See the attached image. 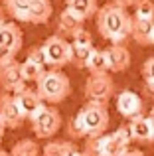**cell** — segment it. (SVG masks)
Masks as SVG:
<instances>
[{
    "instance_id": "obj_1",
    "label": "cell",
    "mask_w": 154,
    "mask_h": 156,
    "mask_svg": "<svg viewBox=\"0 0 154 156\" xmlns=\"http://www.w3.org/2000/svg\"><path fill=\"white\" fill-rule=\"evenodd\" d=\"M95 22L99 34L113 46H123V42L131 36L132 16L127 12V8L115 2H107L105 6H101L95 16Z\"/></svg>"
},
{
    "instance_id": "obj_2",
    "label": "cell",
    "mask_w": 154,
    "mask_h": 156,
    "mask_svg": "<svg viewBox=\"0 0 154 156\" xmlns=\"http://www.w3.org/2000/svg\"><path fill=\"white\" fill-rule=\"evenodd\" d=\"M107 129H109V111L105 103L87 101V105L81 107L75 119L71 121V133L75 136H85V138L103 136Z\"/></svg>"
},
{
    "instance_id": "obj_3",
    "label": "cell",
    "mask_w": 154,
    "mask_h": 156,
    "mask_svg": "<svg viewBox=\"0 0 154 156\" xmlns=\"http://www.w3.org/2000/svg\"><path fill=\"white\" fill-rule=\"evenodd\" d=\"M36 91L42 97V101L46 105L55 107L58 103L69 97L71 93V81L61 69H46V73L42 75V79L36 83Z\"/></svg>"
},
{
    "instance_id": "obj_4",
    "label": "cell",
    "mask_w": 154,
    "mask_h": 156,
    "mask_svg": "<svg viewBox=\"0 0 154 156\" xmlns=\"http://www.w3.org/2000/svg\"><path fill=\"white\" fill-rule=\"evenodd\" d=\"M32 122V130H34L36 138L40 140H50L51 136L58 134V130L61 129V115L55 107L51 105H44L34 117L30 119Z\"/></svg>"
},
{
    "instance_id": "obj_5",
    "label": "cell",
    "mask_w": 154,
    "mask_h": 156,
    "mask_svg": "<svg viewBox=\"0 0 154 156\" xmlns=\"http://www.w3.org/2000/svg\"><path fill=\"white\" fill-rule=\"evenodd\" d=\"M44 53H46L47 65H51V69H61L65 65L71 63L73 59V48L65 38H61L59 34H54L42 44Z\"/></svg>"
},
{
    "instance_id": "obj_6",
    "label": "cell",
    "mask_w": 154,
    "mask_h": 156,
    "mask_svg": "<svg viewBox=\"0 0 154 156\" xmlns=\"http://www.w3.org/2000/svg\"><path fill=\"white\" fill-rule=\"evenodd\" d=\"M113 93H115V81L111 79L109 73H101V75H89L85 81V97L91 103H105L111 101Z\"/></svg>"
},
{
    "instance_id": "obj_7",
    "label": "cell",
    "mask_w": 154,
    "mask_h": 156,
    "mask_svg": "<svg viewBox=\"0 0 154 156\" xmlns=\"http://www.w3.org/2000/svg\"><path fill=\"white\" fill-rule=\"evenodd\" d=\"M0 87H2V93H10V95H16L28 87L22 77L20 61H12V63L0 67Z\"/></svg>"
},
{
    "instance_id": "obj_8",
    "label": "cell",
    "mask_w": 154,
    "mask_h": 156,
    "mask_svg": "<svg viewBox=\"0 0 154 156\" xmlns=\"http://www.w3.org/2000/svg\"><path fill=\"white\" fill-rule=\"evenodd\" d=\"M0 119L4 121L6 129H20L22 122L26 121L24 113L20 111L18 103H16L14 95H10V93L0 95Z\"/></svg>"
},
{
    "instance_id": "obj_9",
    "label": "cell",
    "mask_w": 154,
    "mask_h": 156,
    "mask_svg": "<svg viewBox=\"0 0 154 156\" xmlns=\"http://www.w3.org/2000/svg\"><path fill=\"white\" fill-rule=\"evenodd\" d=\"M132 138L128 125H121L113 134H107V142H105V156H124L128 152Z\"/></svg>"
},
{
    "instance_id": "obj_10",
    "label": "cell",
    "mask_w": 154,
    "mask_h": 156,
    "mask_svg": "<svg viewBox=\"0 0 154 156\" xmlns=\"http://www.w3.org/2000/svg\"><path fill=\"white\" fill-rule=\"evenodd\" d=\"M117 111H119L127 121H132V119L142 115L144 101H142V97L135 91H123L117 97Z\"/></svg>"
},
{
    "instance_id": "obj_11",
    "label": "cell",
    "mask_w": 154,
    "mask_h": 156,
    "mask_svg": "<svg viewBox=\"0 0 154 156\" xmlns=\"http://www.w3.org/2000/svg\"><path fill=\"white\" fill-rule=\"evenodd\" d=\"M83 24H85V20L81 18V16H77L69 8H63L61 14H59V20H58V34L61 36V38H67V36H69V38L73 40L75 34H79L81 30H85Z\"/></svg>"
},
{
    "instance_id": "obj_12",
    "label": "cell",
    "mask_w": 154,
    "mask_h": 156,
    "mask_svg": "<svg viewBox=\"0 0 154 156\" xmlns=\"http://www.w3.org/2000/svg\"><path fill=\"white\" fill-rule=\"evenodd\" d=\"M14 99H16V103H18L20 111L24 113V117H26V119H32L44 105H46L42 101V97L38 95V91H36V89H30V87H26L24 91L16 93Z\"/></svg>"
},
{
    "instance_id": "obj_13",
    "label": "cell",
    "mask_w": 154,
    "mask_h": 156,
    "mask_svg": "<svg viewBox=\"0 0 154 156\" xmlns=\"http://www.w3.org/2000/svg\"><path fill=\"white\" fill-rule=\"evenodd\" d=\"M0 46L18 53L24 46V34L16 22H4L0 26Z\"/></svg>"
},
{
    "instance_id": "obj_14",
    "label": "cell",
    "mask_w": 154,
    "mask_h": 156,
    "mask_svg": "<svg viewBox=\"0 0 154 156\" xmlns=\"http://www.w3.org/2000/svg\"><path fill=\"white\" fill-rule=\"evenodd\" d=\"M109 61V73H123L131 65V51L124 46H111L109 50H105Z\"/></svg>"
},
{
    "instance_id": "obj_15",
    "label": "cell",
    "mask_w": 154,
    "mask_h": 156,
    "mask_svg": "<svg viewBox=\"0 0 154 156\" xmlns=\"http://www.w3.org/2000/svg\"><path fill=\"white\" fill-rule=\"evenodd\" d=\"M128 130H131V138L136 142H154V134H152V126L146 115L128 121Z\"/></svg>"
},
{
    "instance_id": "obj_16",
    "label": "cell",
    "mask_w": 154,
    "mask_h": 156,
    "mask_svg": "<svg viewBox=\"0 0 154 156\" xmlns=\"http://www.w3.org/2000/svg\"><path fill=\"white\" fill-rule=\"evenodd\" d=\"M79 146L71 140H47L42 148L44 156H79Z\"/></svg>"
},
{
    "instance_id": "obj_17",
    "label": "cell",
    "mask_w": 154,
    "mask_h": 156,
    "mask_svg": "<svg viewBox=\"0 0 154 156\" xmlns=\"http://www.w3.org/2000/svg\"><path fill=\"white\" fill-rule=\"evenodd\" d=\"M54 14V6H51V0H34L30 8V16H28V22L36 24V26H42L47 24Z\"/></svg>"
},
{
    "instance_id": "obj_18",
    "label": "cell",
    "mask_w": 154,
    "mask_h": 156,
    "mask_svg": "<svg viewBox=\"0 0 154 156\" xmlns=\"http://www.w3.org/2000/svg\"><path fill=\"white\" fill-rule=\"evenodd\" d=\"M154 30V22L150 20H140L132 16V28H131V38L138 46H150V36Z\"/></svg>"
},
{
    "instance_id": "obj_19",
    "label": "cell",
    "mask_w": 154,
    "mask_h": 156,
    "mask_svg": "<svg viewBox=\"0 0 154 156\" xmlns=\"http://www.w3.org/2000/svg\"><path fill=\"white\" fill-rule=\"evenodd\" d=\"M32 2L34 0H2V6L6 10V14L10 18H14L16 22H28Z\"/></svg>"
},
{
    "instance_id": "obj_20",
    "label": "cell",
    "mask_w": 154,
    "mask_h": 156,
    "mask_svg": "<svg viewBox=\"0 0 154 156\" xmlns=\"http://www.w3.org/2000/svg\"><path fill=\"white\" fill-rule=\"evenodd\" d=\"M65 8H69L71 12H75V14L81 16L83 20L93 18V16H97V12H99L97 0H65Z\"/></svg>"
},
{
    "instance_id": "obj_21",
    "label": "cell",
    "mask_w": 154,
    "mask_h": 156,
    "mask_svg": "<svg viewBox=\"0 0 154 156\" xmlns=\"http://www.w3.org/2000/svg\"><path fill=\"white\" fill-rule=\"evenodd\" d=\"M87 69L91 75H101V73H109V61L105 50H95L87 63Z\"/></svg>"
},
{
    "instance_id": "obj_22",
    "label": "cell",
    "mask_w": 154,
    "mask_h": 156,
    "mask_svg": "<svg viewBox=\"0 0 154 156\" xmlns=\"http://www.w3.org/2000/svg\"><path fill=\"white\" fill-rule=\"evenodd\" d=\"M10 156H40V144L32 138H22L10 148Z\"/></svg>"
},
{
    "instance_id": "obj_23",
    "label": "cell",
    "mask_w": 154,
    "mask_h": 156,
    "mask_svg": "<svg viewBox=\"0 0 154 156\" xmlns=\"http://www.w3.org/2000/svg\"><path fill=\"white\" fill-rule=\"evenodd\" d=\"M20 69H22V77H24V81H26V83H28V81L38 83V81L42 79V75L46 73V67H44V65L32 63V61H26V59L20 63Z\"/></svg>"
},
{
    "instance_id": "obj_24",
    "label": "cell",
    "mask_w": 154,
    "mask_h": 156,
    "mask_svg": "<svg viewBox=\"0 0 154 156\" xmlns=\"http://www.w3.org/2000/svg\"><path fill=\"white\" fill-rule=\"evenodd\" d=\"M71 48H73V59H71V63H73L77 69H87V63H89V59H91L93 51H95V46L83 48V46H73V44H71Z\"/></svg>"
},
{
    "instance_id": "obj_25",
    "label": "cell",
    "mask_w": 154,
    "mask_h": 156,
    "mask_svg": "<svg viewBox=\"0 0 154 156\" xmlns=\"http://www.w3.org/2000/svg\"><path fill=\"white\" fill-rule=\"evenodd\" d=\"M105 142H107V134L95 138H87L85 140V148L81 150L85 156H105Z\"/></svg>"
},
{
    "instance_id": "obj_26",
    "label": "cell",
    "mask_w": 154,
    "mask_h": 156,
    "mask_svg": "<svg viewBox=\"0 0 154 156\" xmlns=\"http://www.w3.org/2000/svg\"><path fill=\"white\" fill-rule=\"evenodd\" d=\"M135 18L154 22V0H140L135 6Z\"/></svg>"
},
{
    "instance_id": "obj_27",
    "label": "cell",
    "mask_w": 154,
    "mask_h": 156,
    "mask_svg": "<svg viewBox=\"0 0 154 156\" xmlns=\"http://www.w3.org/2000/svg\"><path fill=\"white\" fill-rule=\"evenodd\" d=\"M26 61H32V63H38V65H44V67H46L47 61H46L44 48L42 46H32L30 50L26 51Z\"/></svg>"
},
{
    "instance_id": "obj_28",
    "label": "cell",
    "mask_w": 154,
    "mask_h": 156,
    "mask_svg": "<svg viewBox=\"0 0 154 156\" xmlns=\"http://www.w3.org/2000/svg\"><path fill=\"white\" fill-rule=\"evenodd\" d=\"M73 46H83V48H93V36H91V32H87V30H81L79 34H75L73 36Z\"/></svg>"
},
{
    "instance_id": "obj_29",
    "label": "cell",
    "mask_w": 154,
    "mask_h": 156,
    "mask_svg": "<svg viewBox=\"0 0 154 156\" xmlns=\"http://www.w3.org/2000/svg\"><path fill=\"white\" fill-rule=\"evenodd\" d=\"M140 73H142V79H144V81H154V55H150V57H148V59L142 63Z\"/></svg>"
},
{
    "instance_id": "obj_30",
    "label": "cell",
    "mask_w": 154,
    "mask_h": 156,
    "mask_svg": "<svg viewBox=\"0 0 154 156\" xmlns=\"http://www.w3.org/2000/svg\"><path fill=\"white\" fill-rule=\"evenodd\" d=\"M16 55H18V53H14L12 50H8V48H2V46H0V67H4V65L12 63V61H16Z\"/></svg>"
},
{
    "instance_id": "obj_31",
    "label": "cell",
    "mask_w": 154,
    "mask_h": 156,
    "mask_svg": "<svg viewBox=\"0 0 154 156\" xmlns=\"http://www.w3.org/2000/svg\"><path fill=\"white\" fill-rule=\"evenodd\" d=\"M142 95L146 99L154 101V81H144V87H142Z\"/></svg>"
},
{
    "instance_id": "obj_32",
    "label": "cell",
    "mask_w": 154,
    "mask_h": 156,
    "mask_svg": "<svg viewBox=\"0 0 154 156\" xmlns=\"http://www.w3.org/2000/svg\"><path fill=\"white\" fill-rule=\"evenodd\" d=\"M113 2L119 4V6H123V8H128V6H136L140 0H113Z\"/></svg>"
},
{
    "instance_id": "obj_33",
    "label": "cell",
    "mask_w": 154,
    "mask_h": 156,
    "mask_svg": "<svg viewBox=\"0 0 154 156\" xmlns=\"http://www.w3.org/2000/svg\"><path fill=\"white\" fill-rule=\"evenodd\" d=\"M124 156H144V152H142V150H138V148H131Z\"/></svg>"
},
{
    "instance_id": "obj_34",
    "label": "cell",
    "mask_w": 154,
    "mask_h": 156,
    "mask_svg": "<svg viewBox=\"0 0 154 156\" xmlns=\"http://www.w3.org/2000/svg\"><path fill=\"white\" fill-rule=\"evenodd\" d=\"M6 10H4V6H2V2H0V26H2L4 22H6Z\"/></svg>"
},
{
    "instance_id": "obj_35",
    "label": "cell",
    "mask_w": 154,
    "mask_h": 156,
    "mask_svg": "<svg viewBox=\"0 0 154 156\" xmlns=\"http://www.w3.org/2000/svg\"><path fill=\"white\" fill-rule=\"evenodd\" d=\"M148 121H150V126H152V134H154V109H150V113L146 115Z\"/></svg>"
},
{
    "instance_id": "obj_36",
    "label": "cell",
    "mask_w": 154,
    "mask_h": 156,
    "mask_svg": "<svg viewBox=\"0 0 154 156\" xmlns=\"http://www.w3.org/2000/svg\"><path fill=\"white\" fill-rule=\"evenodd\" d=\"M4 133H6V125H4V121L0 119V142H2V138H4Z\"/></svg>"
},
{
    "instance_id": "obj_37",
    "label": "cell",
    "mask_w": 154,
    "mask_h": 156,
    "mask_svg": "<svg viewBox=\"0 0 154 156\" xmlns=\"http://www.w3.org/2000/svg\"><path fill=\"white\" fill-rule=\"evenodd\" d=\"M0 156H10V152H6V150H2V148H0Z\"/></svg>"
},
{
    "instance_id": "obj_38",
    "label": "cell",
    "mask_w": 154,
    "mask_h": 156,
    "mask_svg": "<svg viewBox=\"0 0 154 156\" xmlns=\"http://www.w3.org/2000/svg\"><path fill=\"white\" fill-rule=\"evenodd\" d=\"M150 46H154V30H152V36H150Z\"/></svg>"
},
{
    "instance_id": "obj_39",
    "label": "cell",
    "mask_w": 154,
    "mask_h": 156,
    "mask_svg": "<svg viewBox=\"0 0 154 156\" xmlns=\"http://www.w3.org/2000/svg\"><path fill=\"white\" fill-rule=\"evenodd\" d=\"M79 156H85V154H83V152H79Z\"/></svg>"
}]
</instances>
